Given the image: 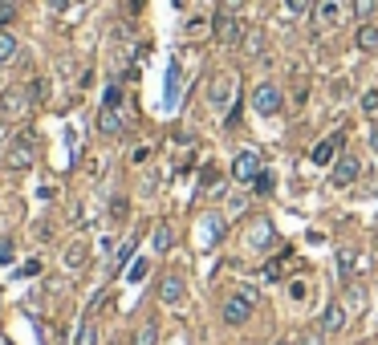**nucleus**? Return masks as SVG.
Listing matches in <instances>:
<instances>
[{"instance_id": "4be33fe9", "label": "nucleus", "mask_w": 378, "mask_h": 345, "mask_svg": "<svg viewBox=\"0 0 378 345\" xmlns=\"http://www.w3.org/2000/svg\"><path fill=\"white\" fill-rule=\"evenodd\" d=\"M199 191H208V195H220V191H224L220 171H216V167H204V175H199Z\"/></svg>"}, {"instance_id": "0eeeda50", "label": "nucleus", "mask_w": 378, "mask_h": 345, "mask_svg": "<svg viewBox=\"0 0 378 345\" xmlns=\"http://www.w3.org/2000/svg\"><path fill=\"white\" fill-rule=\"evenodd\" d=\"M252 309H257V305L244 297V293H232V297L220 305V317H224V325H244L252 317Z\"/></svg>"}, {"instance_id": "2f4dec72", "label": "nucleus", "mask_w": 378, "mask_h": 345, "mask_svg": "<svg viewBox=\"0 0 378 345\" xmlns=\"http://www.w3.org/2000/svg\"><path fill=\"white\" fill-rule=\"evenodd\" d=\"M126 215H130V199H110V220H126Z\"/></svg>"}, {"instance_id": "4468645a", "label": "nucleus", "mask_w": 378, "mask_h": 345, "mask_svg": "<svg viewBox=\"0 0 378 345\" xmlns=\"http://www.w3.org/2000/svg\"><path fill=\"white\" fill-rule=\"evenodd\" d=\"M354 45L362 49V53H378V24H375V21L358 24V33H354Z\"/></svg>"}, {"instance_id": "aec40b11", "label": "nucleus", "mask_w": 378, "mask_h": 345, "mask_svg": "<svg viewBox=\"0 0 378 345\" xmlns=\"http://www.w3.org/2000/svg\"><path fill=\"white\" fill-rule=\"evenodd\" d=\"M171 240H175V236H171V224H155V231H151V248L163 256V252H171Z\"/></svg>"}, {"instance_id": "cd10ccee", "label": "nucleus", "mask_w": 378, "mask_h": 345, "mask_svg": "<svg viewBox=\"0 0 378 345\" xmlns=\"http://www.w3.org/2000/svg\"><path fill=\"white\" fill-rule=\"evenodd\" d=\"M252 187H257L260 195H273V191H277V175H273V171L264 167V171H260L257 179H252Z\"/></svg>"}, {"instance_id": "f704fd0d", "label": "nucleus", "mask_w": 378, "mask_h": 345, "mask_svg": "<svg viewBox=\"0 0 378 345\" xmlns=\"http://www.w3.org/2000/svg\"><path fill=\"white\" fill-rule=\"evenodd\" d=\"M102 106L119 110V106H122V86H106V102H102Z\"/></svg>"}, {"instance_id": "7ed1b4c3", "label": "nucleus", "mask_w": 378, "mask_h": 345, "mask_svg": "<svg viewBox=\"0 0 378 345\" xmlns=\"http://www.w3.org/2000/svg\"><path fill=\"white\" fill-rule=\"evenodd\" d=\"M159 300L167 309H183L188 305V280L179 273H163L159 276Z\"/></svg>"}, {"instance_id": "2eb2a0df", "label": "nucleus", "mask_w": 378, "mask_h": 345, "mask_svg": "<svg viewBox=\"0 0 378 345\" xmlns=\"http://www.w3.org/2000/svg\"><path fill=\"white\" fill-rule=\"evenodd\" d=\"M338 21H342V0H317V24L333 29Z\"/></svg>"}, {"instance_id": "9b49d317", "label": "nucleus", "mask_w": 378, "mask_h": 345, "mask_svg": "<svg viewBox=\"0 0 378 345\" xmlns=\"http://www.w3.org/2000/svg\"><path fill=\"white\" fill-rule=\"evenodd\" d=\"M24 106H29V90H21V86H13V90L0 93V114H4V118L24 114Z\"/></svg>"}, {"instance_id": "1a4fd4ad", "label": "nucleus", "mask_w": 378, "mask_h": 345, "mask_svg": "<svg viewBox=\"0 0 378 345\" xmlns=\"http://www.w3.org/2000/svg\"><path fill=\"white\" fill-rule=\"evenodd\" d=\"M362 175V162L354 159V155H342V159L333 162V171H330V187H350Z\"/></svg>"}, {"instance_id": "6e6552de", "label": "nucleus", "mask_w": 378, "mask_h": 345, "mask_svg": "<svg viewBox=\"0 0 378 345\" xmlns=\"http://www.w3.org/2000/svg\"><path fill=\"white\" fill-rule=\"evenodd\" d=\"M4 167H8V171H29V167H33V135H17V138H13Z\"/></svg>"}, {"instance_id": "c9c22d12", "label": "nucleus", "mask_w": 378, "mask_h": 345, "mask_svg": "<svg viewBox=\"0 0 378 345\" xmlns=\"http://www.w3.org/2000/svg\"><path fill=\"white\" fill-rule=\"evenodd\" d=\"M37 273H41V260H24V264H21V268H17L13 276L21 280V276H37Z\"/></svg>"}, {"instance_id": "393cba45", "label": "nucleus", "mask_w": 378, "mask_h": 345, "mask_svg": "<svg viewBox=\"0 0 378 345\" xmlns=\"http://www.w3.org/2000/svg\"><path fill=\"white\" fill-rule=\"evenodd\" d=\"M146 273H151V260H130V264H126V280H130V284H142V280H146Z\"/></svg>"}, {"instance_id": "c85d7f7f", "label": "nucleus", "mask_w": 378, "mask_h": 345, "mask_svg": "<svg viewBox=\"0 0 378 345\" xmlns=\"http://www.w3.org/2000/svg\"><path fill=\"white\" fill-rule=\"evenodd\" d=\"M260 276H264V280H285V264H281V260H264Z\"/></svg>"}, {"instance_id": "f8f14e48", "label": "nucleus", "mask_w": 378, "mask_h": 345, "mask_svg": "<svg viewBox=\"0 0 378 345\" xmlns=\"http://www.w3.org/2000/svg\"><path fill=\"white\" fill-rule=\"evenodd\" d=\"M322 333H342L346 329V309L338 305V300H330L326 309H322V325H317Z\"/></svg>"}, {"instance_id": "ea45409f", "label": "nucleus", "mask_w": 378, "mask_h": 345, "mask_svg": "<svg viewBox=\"0 0 378 345\" xmlns=\"http://www.w3.org/2000/svg\"><path fill=\"white\" fill-rule=\"evenodd\" d=\"M289 297H293V300H305V284H301V280H289Z\"/></svg>"}, {"instance_id": "423d86ee", "label": "nucleus", "mask_w": 378, "mask_h": 345, "mask_svg": "<svg viewBox=\"0 0 378 345\" xmlns=\"http://www.w3.org/2000/svg\"><path fill=\"white\" fill-rule=\"evenodd\" d=\"M260 171H264V159H260V151H252V146L240 151L236 159H232V179H236V183H252Z\"/></svg>"}, {"instance_id": "b1692460", "label": "nucleus", "mask_w": 378, "mask_h": 345, "mask_svg": "<svg viewBox=\"0 0 378 345\" xmlns=\"http://www.w3.org/2000/svg\"><path fill=\"white\" fill-rule=\"evenodd\" d=\"M179 102V61H171L167 69V106H175Z\"/></svg>"}, {"instance_id": "ddd939ff", "label": "nucleus", "mask_w": 378, "mask_h": 345, "mask_svg": "<svg viewBox=\"0 0 378 345\" xmlns=\"http://www.w3.org/2000/svg\"><path fill=\"white\" fill-rule=\"evenodd\" d=\"M342 142H346V138H342V135H333V138H322V142L313 146V162H317V167H330V162H333V155L342 151Z\"/></svg>"}, {"instance_id": "79ce46f5", "label": "nucleus", "mask_w": 378, "mask_h": 345, "mask_svg": "<svg viewBox=\"0 0 378 345\" xmlns=\"http://www.w3.org/2000/svg\"><path fill=\"white\" fill-rule=\"evenodd\" d=\"M289 8L293 13H309V0H289Z\"/></svg>"}, {"instance_id": "dca6fc26", "label": "nucleus", "mask_w": 378, "mask_h": 345, "mask_svg": "<svg viewBox=\"0 0 378 345\" xmlns=\"http://www.w3.org/2000/svg\"><path fill=\"white\" fill-rule=\"evenodd\" d=\"M61 260H66V268H70V273H77V268H82V264L90 260V244H86V240H73L70 248H66V256H61Z\"/></svg>"}, {"instance_id": "a211bd4d", "label": "nucleus", "mask_w": 378, "mask_h": 345, "mask_svg": "<svg viewBox=\"0 0 378 345\" xmlns=\"http://www.w3.org/2000/svg\"><path fill=\"white\" fill-rule=\"evenodd\" d=\"M98 130H102V135H122V114L119 110H110V106H102V110H98Z\"/></svg>"}, {"instance_id": "c756f323", "label": "nucleus", "mask_w": 378, "mask_h": 345, "mask_svg": "<svg viewBox=\"0 0 378 345\" xmlns=\"http://www.w3.org/2000/svg\"><path fill=\"white\" fill-rule=\"evenodd\" d=\"M45 98H49V82L45 77H37V82L29 86V102H45Z\"/></svg>"}, {"instance_id": "c03bdc74", "label": "nucleus", "mask_w": 378, "mask_h": 345, "mask_svg": "<svg viewBox=\"0 0 378 345\" xmlns=\"http://www.w3.org/2000/svg\"><path fill=\"white\" fill-rule=\"evenodd\" d=\"M167 345H188V337H183V333H175V337H171Z\"/></svg>"}, {"instance_id": "f3484780", "label": "nucleus", "mask_w": 378, "mask_h": 345, "mask_svg": "<svg viewBox=\"0 0 378 345\" xmlns=\"http://www.w3.org/2000/svg\"><path fill=\"white\" fill-rule=\"evenodd\" d=\"M358 260H362L358 248H350V244H346V248H338V276H342V280H350V276L358 273Z\"/></svg>"}, {"instance_id": "e433bc0d", "label": "nucleus", "mask_w": 378, "mask_h": 345, "mask_svg": "<svg viewBox=\"0 0 378 345\" xmlns=\"http://www.w3.org/2000/svg\"><path fill=\"white\" fill-rule=\"evenodd\" d=\"M297 345H326V333H322V329H309V333H305V337H301Z\"/></svg>"}, {"instance_id": "58836bf2", "label": "nucleus", "mask_w": 378, "mask_h": 345, "mask_svg": "<svg viewBox=\"0 0 378 345\" xmlns=\"http://www.w3.org/2000/svg\"><path fill=\"white\" fill-rule=\"evenodd\" d=\"M49 8L53 13H70V8H77V0H49Z\"/></svg>"}, {"instance_id": "a878e982", "label": "nucleus", "mask_w": 378, "mask_h": 345, "mask_svg": "<svg viewBox=\"0 0 378 345\" xmlns=\"http://www.w3.org/2000/svg\"><path fill=\"white\" fill-rule=\"evenodd\" d=\"M130 345H159V325H142V329H135Z\"/></svg>"}, {"instance_id": "5701e85b", "label": "nucleus", "mask_w": 378, "mask_h": 345, "mask_svg": "<svg viewBox=\"0 0 378 345\" xmlns=\"http://www.w3.org/2000/svg\"><path fill=\"white\" fill-rule=\"evenodd\" d=\"M73 345H98V325L90 321V313H86V321L77 325V337H73Z\"/></svg>"}, {"instance_id": "37998d69", "label": "nucleus", "mask_w": 378, "mask_h": 345, "mask_svg": "<svg viewBox=\"0 0 378 345\" xmlns=\"http://www.w3.org/2000/svg\"><path fill=\"white\" fill-rule=\"evenodd\" d=\"M366 142H370V151H378V126H370V135H366Z\"/></svg>"}, {"instance_id": "f03ea898", "label": "nucleus", "mask_w": 378, "mask_h": 345, "mask_svg": "<svg viewBox=\"0 0 378 345\" xmlns=\"http://www.w3.org/2000/svg\"><path fill=\"white\" fill-rule=\"evenodd\" d=\"M252 110L260 118H277L285 110V93L281 86H273V82H260L257 90H252Z\"/></svg>"}, {"instance_id": "7c9ffc66", "label": "nucleus", "mask_w": 378, "mask_h": 345, "mask_svg": "<svg viewBox=\"0 0 378 345\" xmlns=\"http://www.w3.org/2000/svg\"><path fill=\"white\" fill-rule=\"evenodd\" d=\"M17 17V0H0V29H8Z\"/></svg>"}, {"instance_id": "6ab92c4d", "label": "nucleus", "mask_w": 378, "mask_h": 345, "mask_svg": "<svg viewBox=\"0 0 378 345\" xmlns=\"http://www.w3.org/2000/svg\"><path fill=\"white\" fill-rule=\"evenodd\" d=\"M17 53H21V41H17V33H8V29H0V66H8V61H17Z\"/></svg>"}, {"instance_id": "a19ab883", "label": "nucleus", "mask_w": 378, "mask_h": 345, "mask_svg": "<svg viewBox=\"0 0 378 345\" xmlns=\"http://www.w3.org/2000/svg\"><path fill=\"white\" fill-rule=\"evenodd\" d=\"M204 29H208V21H204V17H195V21H188V33H191V37H195V33H204Z\"/></svg>"}, {"instance_id": "39448f33", "label": "nucleus", "mask_w": 378, "mask_h": 345, "mask_svg": "<svg viewBox=\"0 0 378 345\" xmlns=\"http://www.w3.org/2000/svg\"><path fill=\"white\" fill-rule=\"evenodd\" d=\"M208 102H212L216 110L232 106L236 102V73H216L212 86H208Z\"/></svg>"}, {"instance_id": "20e7f679", "label": "nucleus", "mask_w": 378, "mask_h": 345, "mask_svg": "<svg viewBox=\"0 0 378 345\" xmlns=\"http://www.w3.org/2000/svg\"><path fill=\"white\" fill-rule=\"evenodd\" d=\"M212 33H216V41H220V45H240L248 29H244V21H240L236 13H220V17L212 21Z\"/></svg>"}, {"instance_id": "473e14b6", "label": "nucleus", "mask_w": 378, "mask_h": 345, "mask_svg": "<svg viewBox=\"0 0 378 345\" xmlns=\"http://www.w3.org/2000/svg\"><path fill=\"white\" fill-rule=\"evenodd\" d=\"M130 252H135V240H126L119 252H114V268H126V264H130Z\"/></svg>"}, {"instance_id": "9d476101", "label": "nucleus", "mask_w": 378, "mask_h": 345, "mask_svg": "<svg viewBox=\"0 0 378 345\" xmlns=\"http://www.w3.org/2000/svg\"><path fill=\"white\" fill-rule=\"evenodd\" d=\"M248 244L257 248V252H269V248H277V228L269 224V220H257L252 231H248Z\"/></svg>"}, {"instance_id": "49530a36", "label": "nucleus", "mask_w": 378, "mask_h": 345, "mask_svg": "<svg viewBox=\"0 0 378 345\" xmlns=\"http://www.w3.org/2000/svg\"><path fill=\"white\" fill-rule=\"evenodd\" d=\"M273 345H293V342H273Z\"/></svg>"}, {"instance_id": "4c0bfd02", "label": "nucleus", "mask_w": 378, "mask_h": 345, "mask_svg": "<svg viewBox=\"0 0 378 345\" xmlns=\"http://www.w3.org/2000/svg\"><path fill=\"white\" fill-rule=\"evenodd\" d=\"M13 256H17L13 240H0V264H13Z\"/></svg>"}, {"instance_id": "72a5a7b5", "label": "nucleus", "mask_w": 378, "mask_h": 345, "mask_svg": "<svg viewBox=\"0 0 378 345\" xmlns=\"http://www.w3.org/2000/svg\"><path fill=\"white\" fill-rule=\"evenodd\" d=\"M362 110H366V114H375L378 110V86H366V93H362Z\"/></svg>"}, {"instance_id": "f257e3e1", "label": "nucleus", "mask_w": 378, "mask_h": 345, "mask_svg": "<svg viewBox=\"0 0 378 345\" xmlns=\"http://www.w3.org/2000/svg\"><path fill=\"white\" fill-rule=\"evenodd\" d=\"M224 236H228V215H220V211H204V215L195 220V244H199L204 252L220 248Z\"/></svg>"}, {"instance_id": "a18cd8bd", "label": "nucleus", "mask_w": 378, "mask_h": 345, "mask_svg": "<svg viewBox=\"0 0 378 345\" xmlns=\"http://www.w3.org/2000/svg\"><path fill=\"white\" fill-rule=\"evenodd\" d=\"M53 345H70V342H66V337H57V342H53Z\"/></svg>"}, {"instance_id": "bb28decb", "label": "nucleus", "mask_w": 378, "mask_h": 345, "mask_svg": "<svg viewBox=\"0 0 378 345\" xmlns=\"http://www.w3.org/2000/svg\"><path fill=\"white\" fill-rule=\"evenodd\" d=\"M244 53H248V57H260V53H264V33H260V29L244 33Z\"/></svg>"}, {"instance_id": "412c9836", "label": "nucleus", "mask_w": 378, "mask_h": 345, "mask_svg": "<svg viewBox=\"0 0 378 345\" xmlns=\"http://www.w3.org/2000/svg\"><path fill=\"white\" fill-rule=\"evenodd\" d=\"M350 13H354L358 24L375 21V17H378V0H354V4H350Z\"/></svg>"}]
</instances>
